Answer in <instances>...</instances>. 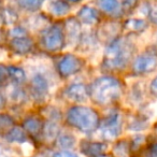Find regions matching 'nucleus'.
<instances>
[{
  "label": "nucleus",
  "mask_w": 157,
  "mask_h": 157,
  "mask_svg": "<svg viewBox=\"0 0 157 157\" xmlns=\"http://www.w3.org/2000/svg\"><path fill=\"white\" fill-rule=\"evenodd\" d=\"M17 6L26 11H36L42 5V0H16Z\"/></svg>",
  "instance_id": "aec40b11"
},
{
  "label": "nucleus",
  "mask_w": 157,
  "mask_h": 157,
  "mask_svg": "<svg viewBox=\"0 0 157 157\" xmlns=\"http://www.w3.org/2000/svg\"><path fill=\"white\" fill-rule=\"evenodd\" d=\"M103 137L105 139H114L122 131V120L118 113L109 115L99 124Z\"/></svg>",
  "instance_id": "0eeeda50"
},
{
  "label": "nucleus",
  "mask_w": 157,
  "mask_h": 157,
  "mask_svg": "<svg viewBox=\"0 0 157 157\" xmlns=\"http://www.w3.org/2000/svg\"><path fill=\"white\" fill-rule=\"evenodd\" d=\"M135 52V45L127 38H117L109 44L103 59V67L109 71L123 70L128 66Z\"/></svg>",
  "instance_id": "f257e3e1"
},
{
  "label": "nucleus",
  "mask_w": 157,
  "mask_h": 157,
  "mask_svg": "<svg viewBox=\"0 0 157 157\" xmlns=\"http://www.w3.org/2000/svg\"><path fill=\"white\" fill-rule=\"evenodd\" d=\"M81 151L84 155L88 157H102L108 150V145L103 142L82 141Z\"/></svg>",
  "instance_id": "9b49d317"
},
{
  "label": "nucleus",
  "mask_w": 157,
  "mask_h": 157,
  "mask_svg": "<svg viewBox=\"0 0 157 157\" xmlns=\"http://www.w3.org/2000/svg\"><path fill=\"white\" fill-rule=\"evenodd\" d=\"M53 157H78L76 155L72 154L70 152H66V151H61V152H57L56 154H54Z\"/></svg>",
  "instance_id": "c756f323"
},
{
  "label": "nucleus",
  "mask_w": 157,
  "mask_h": 157,
  "mask_svg": "<svg viewBox=\"0 0 157 157\" xmlns=\"http://www.w3.org/2000/svg\"><path fill=\"white\" fill-rule=\"evenodd\" d=\"M8 70H9V78L16 84H23L26 81V74L23 69L15 66H10L8 67Z\"/></svg>",
  "instance_id": "6ab92c4d"
},
{
  "label": "nucleus",
  "mask_w": 157,
  "mask_h": 157,
  "mask_svg": "<svg viewBox=\"0 0 157 157\" xmlns=\"http://www.w3.org/2000/svg\"><path fill=\"white\" fill-rule=\"evenodd\" d=\"M82 67H83V60L73 54L65 55L57 65L58 73L63 78H68L78 73L82 69Z\"/></svg>",
  "instance_id": "423d86ee"
},
{
  "label": "nucleus",
  "mask_w": 157,
  "mask_h": 157,
  "mask_svg": "<svg viewBox=\"0 0 157 157\" xmlns=\"http://www.w3.org/2000/svg\"><path fill=\"white\" fill-rule=\"evenodd\" d=\"M150 90H151V94L157 98V75L155 76V78H153V81L151 82Z\"/></svg>",
  "instance_id": "cd10ccee"
},
{
  "label": "nucleus",
  "mask_w": 157,
  "mask_h": 157,
  "mask_svg": "<svg viewBox=\"0 0 157 157\" xmlns=\"http://www.w3.org/2000/svg\"><path fill=\"white\" fill-rule=\"evenodd\" d=\"M122 94V84L113 76H102L93 82L88 95L95 103L108 105L115 102Z\"/></svg>",
  "instance_id": "f03ea898"
},
{
  "label": "nucleus",
  "mask_w": 157,
  "mask_h": 157,
  "mask_svg": "<svg viewBox=\"0 0 157 157\" xmlns=\"http://www.w3.org/2000/svg\"><path fill=\"white\" fill-rule=\"evenodd\" d=\"M75 141H74V138L72 136H69V135H66V136H63V137L59 139L58 141V145L63 148H68V147H72L74 145Z\"/></svg>",
  "instance_id": "5701e85b"
},
{
  "label": "nucleus",
  "mask_w": 157,
  "mask_h": 157,
  "mask_svg": "<svg viewBox=\"0 0 157 157\" xmlns=\"http://www.w3.org/2000/svg\"><path fill=\"white\" fill-rule=\"evenodd\" d=\"M57 132H58V130H57V127H56V125H55L54 123H53V124H51V125H48V126H45V124H44L43 133H44V136H45L46 138L53 139V138L56 137Z\"/></svg>",
  "instance_id": "b1692460"
},
{
  "label": "nucleus",
  "mask_w": 157,
  "mask_h": 157,
  "mask_svg": "<svg viewBox=\"0 0 157 157\" xmlns=\"http://www.w3.org/2000/svg\"><path fill=\"white\" fill-rule=\"evenodd\" d=\"M67 123L82 132L90 133L99 127L100 118L99 114L92 108L76 105L68 111Z\"/></svg>",
  "instance_id": "7ed1b4c3"
},
{
  "label": "nucleus",
  "mask_w": 157,
  "mask_h": 157,
  "mask_svg": "<svg viewBox=\"0 0 157 157\" xmlns=\"http://www.w3.org/2000/svg\"><path fill=\"white\" fill-rule=\"evenodd\" d=\"M150 15H151V18H152L153 22L157 24V11H153Z\"/></svg>",
  "instance_id": "72a5a7b5"
},
{
  "label": "nucleus",
  "mask_w": 157,
  "mask_h": 157,
  "mask_svg": "<svg viewBox=\"0 0 157 157\" xmlns=\"http://www.w3.org/2000/svg\"><path fill=\"white\" fill-rule=\"evenodd\" d=\"M48 90V84L46 78L41 74H36L30 81V92L35 99L41 100L46 96Z\"/></svg>",
  "instance_id": "9d476101"
},
{
  "label": "nucleus",
  "mask_w": 157,
  "mask_h": 157,
  "mask_svg": "<svg viewBox=\"0 0 157 157\" xmlns=\"http://www.w3.org/2000/svg\"><path fill=\"white\" fill-rule=\"evenodd\" d=\"M98 6L102 11L113 13L118 9V0H99Z\"/></svg>",
  "instance_id": "4be33fe9"
},
{
  "label": "nucleus",
  "mask_w": 157,
  "mask_h": 157,
  "mask_svg": "<svg viewBox=\"0 0 157 157\" xmlns=\"http://www.w3.org/2000/svg\"><path fill=\"white\" fill-rule=\"evenodd\" d=\"M14 126V121L11 116L8 114H0V135H6Z\"/></svg>",
  "instance_id": "412c9836"
},
{
  "label": "nucleus",
  "mask_w": 157,
  "mask_h": 157,
  "mask_svg": "<svg viewBox=\"0 0 157 157\" xmlns=\"http://www.w3.org/2000/svg\"><path fill=\"white\" fill-rule=\"evenodd\" d=\"M50 11L51 13L56 16H63L70 11V7L67 2L63 0H55L51 3Z\"/></svg>",
  "instance_id": "dca6fc26"
},
{
  "label": "nucleus",
  "mask_w": 157,
  "mask_h": 157,
  "mask_svg": "<svg viewBox=\"0 0 157 157\" xmlns=\"http://www.w3.org/2000/svg\"><path fill=\"white\" fill-rule=\"evenodd\" d=\"M65 95L70 101L84 102V101L87 100L88 90L83 84H72L66 90Z\"/></svg>",
  "instance_id": "f8f14e48"
},
{
  "label": "nucleus",
  "mask_w": 157,
  "mask_h": 157,
  "mask_svg": "<svg viewBox=\"0 0 157 157\" xmlns=\"http://www.w3.org/2000/svg\"><path fill=\"white\" fill-rule=\"evenodd\" d=\"M157 68V51H146L135 59L132 72L135 74L151 73Z\"/></svg>",
  "instance_id": "39448f33"
},
{
  "label": "nucleus",
  "mask_w": 157,
  "mask_h": 157,
  "mask_svg": "<svg viewBox=\"0 0 157 157\" xmlns=\"http://www.w3.org/2000/svg\"><path fill=\"white\" fill-rule=\"evenodd\" d=\"M11 35L13 37H22V36H26V31L22 27H15V28L12 29Z\"/></svg>",
  "instance_id": "c85d7f7f"
},
{
  "label": "nucleus",
  "mask_w": 157,
  "mask_h": 157,
  "mask_svg": "<svg viewBox=\"0 0 157 157\" xmlns=\"http://www.w3.org/2000/svg\"><path fill=\"white\" fill-rule=\"evenodd\" d=\"M65 33L60 26L54 25L46 29L42 37V43L45 50L50 52L60 51L65 45Z\"/></svg>",
  "instance_id": "20e7f679"
},
{
  "label": "nucleus",
  "mask_w": 157,
  "mask_h": 157,
  "mask_svg": "<svg viewBox=\"0 0 157 157\" xmlns=\"http://www.w3.org/2000/svg\"><path fill=\"white\" fill-rule=\"evenodd\" d=\"M146 27H147V23L141 18H130L125 23V28L133 33H141L145 30Z\"/></svg>",
  "instance_id": "f3484780"
},
{
  "label": "nucleus",
  "mask_w": 157,
  "mask_h": 157,
  "mask_svg": "<svg viewBox=\"0 0 157 157\" xmlns=\"http://www.w3.org/2000/svg\"><path fill=\"white\" fill-rule=\"evenodd\" d=\"M6 105H7V99H6L5 95H3V93L1 92V90H0V110H1V109H5Z\"/></svg>",
  "instance_id": "7c9ffc66"
},
{
  "label": "nucleus",
  "mask_w": 157,
  "mask_h": 157,
  "mask_svg": "<svg viewBox=\"0 0 157 157\" xmlns=\"http://www.w3.org/2000/svg\"><path fill=\"white\" fill-rule=\"evenodd\" d=\"M121 31V25L115 22H108L100 26L97 30V38L103 43H112L118 38Z\"/></svg>",
  "instance_id": "6e6552de"
},
{
  "label": "nucleus",
  "mask_w": 157,
  "mask_h": 157,
  "mask_svg": "<svg viewBox=\"0 0 157 157\" xmlns=\"http://www.w3.org/2000/svg\"><path fill=\"white\" fill-rule=\"evenodd\" d=\"M10 48L17 55H26L30 53L33 48V41L27 36L14 37L10 41Z\"/></svg>",
  "instance_id": "1a4fd4ad"
},
{
  "label": "nucleus",
  "mask_w": 157,
  "mask_h": 157,
  "mask_svg": "<svg viewBox=\"0 0 157 157\" xmlns=\"http://www.w3.org/2000/svg\"><path fill=\"white\" fill-rule=\"evenodd\" d=\"M6 140L9 142H25L27 140V135L26 131L24 130V128H21V127L14 126L8 131L5 135Z\"/></svg>",
  "instance_id": "2eb2a0df"
},
{
  "label": "nucleus",
  "mask_w": 157,
  "mask_h": 157,
  "mask_svg": "<svg viewBox=\"0 0 157 157\" xmlns=\"http://www.w3.org/2000/svg\"><path fill=\"white\" fill-rule=\"evenodd\" d=\"M23 128L28 135L33 136V137H38L43 132L44 123L41 118L36 117V116H30L23 122Z\"/></svg>",
  "instance_id": "ddd939ff"
},
{
  "label": "nucleus",
  "mask_w": 157,
  "mask_h": 157,
  "mask_svg": "<svg viewBox=\"0 0 157 157\" xmlns=\"http://www.w3.org/2000/svg\"><path fill=\"white\" fill-rule=\"evenodd\" d=\"M78 20L85 25H94L98 21V12L94 8L84 6L78 10Z\"/></svg>",
  "instance_id": "4468645a"
},
{
  "label": "nucleus",
  "mask_w": 157,
  "mask_h": 157,
  "mask_svg": "<svg viewBox=\"0 0 157 157\" xmlns=\"http://www.w3.org/2000/svg\"><path fill=\"white\" fill-rule=\"evenodd\" d=\"M150 152L153 155V157H157V143H153L150 145Z\"/></svg>",
  "instance_id": "2f4dec72"
},
{
  "label": "nucleus",
  "mask_w": 157,
  "mask_h": 157,
  "mask_svg": "<svg viewBox=\"0 0 157 157\" xmlns=\"http://www.w3.org/2000/svg\"><path fill=\"white\" fill-rule=\"evenodd\" d=\"M6 40H7V36L3 29L0 28V45H3L6 43Z\"/></svg>",
  "instance_id": "473e14b6"
},
{
  "label": "nucleus",
  "mask_w": 157,
  "mask_h": 157,
  "mask_svg": "<svg viewBox=\"0 0 157 157\" xmlns=\"http://www.w3.org/2000/svg\"><path fill=\"white\" fill-rule=\"evenodd\" d=\"M66 30L71 39H78L80 36V23L76 18H68L66 22Z\"/></svg>",
  "instance_id": "a211bd4d"
},
{
  "label": "nucleus",
  "mask_w": 157,
  "mask_h": 157,
  "mask_svg": "<svg viewBox=\"0 0 157 157\" xmlns=\"http://www.w3.org/2000/svg\"><path fill=\"white\" fill-rule=\"evenodd\" d=\"M136 3H137V0H122V5L125 10H130L135 8Z\"/></svg>",
  "instance_id": "bb28decb"
},
{
  "label": "nucleus",
  "mask_w": 157,
  "mask_h": 157,
  "mask_svg": "<svg viewBox=\"0 0 157 157\" xmlns=\"http://www.w3.org/2000/svg\"><path fill=\"white\" fill-rule=\"evenodd\" d=\"M69 1H71V2H78V1H80V0H69Z\"/></svg>",
  "instance_id": "f704fd0d"
},
{
  "label": "nucleus",
  "mask_w": 157,
  "mask_h": 157,
  "mask_svg": "<svg viewBox=\"0 0 157 157\" xmlns=\"http://www.w3.org/2000/svg\"><path fill=\"white\" fill-rule=\"evenodd\" d=\"M1 14H2V18H3V21H5V23H8V24H12V23L15 22L16 15L14 14V12L12 11V10L5 9Z\"/></svg>",
  "instance_id": "393cba45"
},
{
  "label": "nucleus",
  "mask_w": 157,
  "mask_h": 157,
  "mask_svg": "<svg viewBox=\"0 0 157 157\" xmlns=\"http://www.w3.org/2000/svg\"><path fill=\"white\" fill-rule=\"evenodd\" d=\"M8 78H9V70H8V67H6L2 63H0V85L6 83V81H7Z\"/></svg>",
  "instance_id": "a878e982"
}]
</instances>
